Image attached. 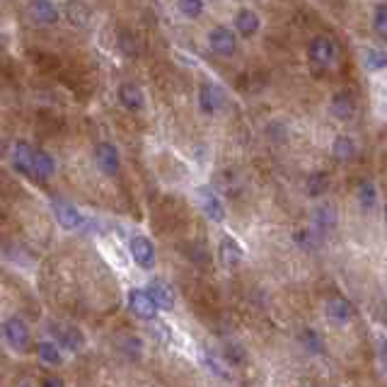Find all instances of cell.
<instances>
[{
    "label": "cell",
    "mask_w": 387,
    "mask_h": 387,
    "mask_svg": "<svg viewBox=\"0 0 387 387\" xmlns=\"http://www.w3.org/2000/svg\"><path fill=\"white\" fill-rule=\"evenodd\" d=\"M3 336H5V342L10 344L17 353H25L32 344L30 327H27L20 317H10V320H5V325H3Z\"/></svg>",
    "instance_id": "1"
},
{
    "label": "cell",
    "mask_w": 387,
    "mask_h": 387,
    "mask_svg": "<svg viewBox=\"0 0 387 387\" xmlns=\"http://www.w3.org/2000/svg\"><path fill=\"white\" fill-rule=\"evenodd\" d=\"M209 46L211 51L218 54V56L223 58H230L235 54V49H237V39H235V32L228 30V27H213V30L209 32Z\"/></svg>",
    "instance_id": "2"
},
{
    "label": "cell",
    "mask_w": 387,
    "mask_h": 387,
    "mask_svg": "<svg viewBox=\"0 0 387 387\" xmlns=\"http://www.w3.org/2000/svg\"><path fill=\"white\" fill-rule=\"evenodd\" d=\"M307 56L312 58V63L322 68H329L336 61V46L331 44L327 36H315L307 46Z\"/></svg>",
    "instance_id": "3"
},
{
    "label": "cell",
    "mask_w": 387,
    "mask_h": 387,
    "mask_svg": "<svg viewBox=\"0 0 387 387\" xmlns=\"http://www.w3.org/2000/svg\"><path fill=\"white\" fill-rule=\"evenodd\" d=\"M128 307H131V312L138 317V320H145V322L155 320V315H158L155 303L150 301L148 293L141 288H133L131 293H128Z\"/></svg>",
    "instance_id": "4"
},
{
    "label": "cell",
    "mask_w": 387,
    "mask_h": 387,
    "mask_svg": "<svg viewBox=\"0 0 387 387\" xmlns=\"http://www.w3.org/2000/svg\"><path fill=\"white\" fill-rule=\"evenodd\" d=\"M196 196H199V204H201V209H204L206 218L213 220V223L225 220V209H223V204H220V199H218V194H215L213 189L201 187L199 191H196Z\"/></svg>",
    "instance_id": "5"
},
{
    "label": "cell",
    "mask_w": 387,
    "mask_h": 387,
    "mask_svg": "<svg viewBox=\"0 0 387 387\" xmlns=\"http://www.w3.org/2000/svg\"><path fill=\"white\" fill-rule=\"evenodd\" d=\"M131 255L141 269H153L155 266V247L148 237H141V235L131 237Z\"/></svg>",
    "instance_id": "6"
},
{
    "label": "cell",
    "mask_w": 387,
    "mask_h": 387,
    "mask_svg": "<svg viewBox=\"0 0 387 387\" xmlns=\"http://www.w3.org/2000/svg\"><path fill=\"white\" fill-rule=\"evenodd\" d=\"M95 160H97V167L102 169L104 174L114 177L119 172V150L114 148L112 143H99L95 148Z\"/></svg>",
    "instance_id": "7"
},
{
    "label": "cell",
    "mask_w": 387,
    "mask_h": 387,
    "mask_svg": "<svg viewBox=\"0 0 387 387\" xmlns=\"http://www.w3.org/2000/svg\"><path fill=\"white\" fill-rule=\"evenodd\" d=\"M30 17L36 25L51 27L58 22V8L54 5L51 0H32L30 3Z\"/></svg>",
    "instance_id": "8"
},
{
    "label": "cell",
    "mask_w": 387,
    "mask_h": 387,
    "mask_svg": "<svg viewBox=\"0 0 387 387\" xmlns=\"http://www.w3.org/2000/svg\"><path fill=\"white\" fill-rule=\"evenodd\" d=\"M51 209H54V215H56V220L61 223V228L75 230V228H80V225H82V215L78 213L75 206H71L68 201L54 199Z\"/></svg>",
    "instance_id": "9"
},
{
    "label": "cell",
    "mask_w": 387,
    "mask_h": 387,
    "mask_svg": "<svg viewBox=\"0 0 387 387\" xmlns=\"http://www.w3.org/2000/svg\"><path fill=\"white\" fill-rule=\"evenodd\" d=\"M150 296V301L155 303V307L158 310H172L174 307V293L172 288H169L167 283H163V281H150L148 290H145Z\"/></svg>",
    "instance_id": "10"
},
{
    "label": "cell",
    "mask_w": 387,
    "mask_h": 387,
    "mask_svg": "<svg viewBox=\"0 0 387 387\" xmlns=\"http://www.w3.org/2000/svg\"><path fill=\"white\" fill-rule=\"evenodd\" d=\"M32 163H34V150H32L30 143L25 141L15 143V148H12V165H15L17 172H22L25 177H32Z\"/></svg>",
    "instance_id": "11"
},
{
    "label": "cell",
    "mask_w": 387,
    "mask_h": 387,
    "mask_svg": "<svg viewBox=\"0 0 387 387\" xmlns=\"http://www.w3.org/2000/svg\"><path fill=\"white\" fill-rule=\"evenodd\" d=\"M218 257L228 269H235V266H239V261H242V247L237 245V239L235 237H228V235H225L218 245Z\"/></svg>",
    "instance_id": "12"
},
{
    "label": "cell",
    "mask_w": 387,
    "mask_h": 387,
    "mask_svg": "<svg viewBox=\"0 0 387 387\" xmlns=\"http://www.w3.org/2000/svg\"><path fill=\"white\" fill-rule=\"evenodd\" d=\"M220 102H223V95H220V90L215 85H211V82H204L199 90V107L204 114H215L220 109Z\"/></svg>",
    "instance_id": "13"
},
{
    "label": "cell",
    "mask_w": 387,
    "mask_h": 387,
    "mask_svg": "<svg viewBox=\"0 0 387 387\" xmlns=\"http://www.w3.org/2000/svg\"><path fill=\"white\" fill-rule=\"evenodd\" d=\"M331 114H334L336 119H342V121L353 119V114H356V99H353V95H349V92H336V95L331 97Z\"/></svg>",
    "instance_id": "14"
},
{
    "label": "cell",
    "mask_w": 387,
    "mask_h": 387,
    "mask_svg": "<svg viewBox=\"0 0 387 387\" xmlns=\"http://www.w3.org/2000/svg\"><path fill=\"white\" fill-rule=\"evenodd\" d=\"M259 15H257L255 10H239L237 15H235V30H237L239 36H245V39H250V36H255L257 32H259Z\"/></svg>",
    "instance_id": "15"
},
{
    "label": "cell",
    "mask_w": 387,
    "mask_h": 387,
    "mask_svg": "<svg viewBox=\"0 0 387 387\" xmlns=\"http://www.w3.org/2000/svg\"><path fill=\"white\" fill-rule=\"evenodd\" d=\"M351 315H353V307L347 298H331L327 303V317L331 322H336V325H347L351 320Z\"/></svg>",
    "instance_id": "16"
},
{
    "label": "cell",
    "mask_w": 387,
    "mask_h": 387,
    "mask_svg": "<svg viewBox=\"0 0 387 387\" xmlns=\"http://www.w3.org/2000/svg\"><path fill=\"white\" fill-rule=\"evenodd\" d=\"M63 12H66V20L73 27H87V22H90V8L82 0H68Z\"/></svg>",
    "instance_id": "17"
},
{
    "label": "cell",
    "mask_w": 387,
    "mask_h": 387,
    "mask_svg": "<svg viewBox=\"0 0 387 387\" xmlns=\"http://www.w3.org/2000/svg\"><path fill=\"white\" fill-rule=\"evenodd\" d=\"M119 102H121L128 112H141L143 109V92L138 90V85L124 82V85L119 87Z\"/></svg>",
    "instance_id": "18"
},
{
    "label": "cell",
    "mask_w": 387,
    "mask_h": 387,
    "mask_svg": "<svg viewBox=\"0 0 387 387\" xmlns=\"http://www.w3.org/2000/svg\"><path fill=\"white\" fill-rule=\"evenodd\" d=\"M312 223L320 233H329L336 225V209L331 204H320L312 213Z\"/></svg>",
    "instance_id": "19"
},
{
    "label": "cell",
    "mask_w": 387,
    "mask_h": 387,
    "mask_svg": "<svg viewBox=\"0 0 387 387\" xmlns=\"http://www.w3.org/2000/svg\"><path fill=\"white\" fill-rule=\"evenodd\" d=\"M56 169L54 158L46 150H34V163H32V174H36L39 179H49Z\"/></svg>",
    "instance_id": "20"
},
{
    "label": "cell",
    "mask_w": 387,
    "mask_h": 387,
    "mask_svg": "<svg viewBox=\"0 0 387 387\" xmlns=\"http://www.w3.org/2000/svg\"><path fill=\"white\" fill-rule=\"evenodd\" d=\"M334 155L336 160H342V163H347V160H351L353 155H356V143H353V138L349 136H339L334 141Z\"/></svg>",
    "instance_id": "21"
},
{
    "label": "cell",
    "mask_w": 387,
    "mask_h": 387,
    "mask_svg": "<svg viewBox=\"0 0 387 387\" xmlns=\"http://www.w3.org/2000/svg\"><path fill=\"white\" fill-rule=\"evenodd\" d=\"M358 201H361V206L366 211H371L373 206H375L377 201V189L375 184L371 182V179H363L361 184H358Z\"/></svg>",
    "instance_id": "22"
},
{
    "label": "cell",
    "mask_w": 387,
    "mask_h": 387,
    "mask_svg": "<svg viewBox=\"0 0 387 387\" xmlns=\"http://www.w3.org/2000/svg\"><path fill=\"white\" fill-rule=\"evenodd\" d=\"M327 187H329V179H327L325 172H312L307 177V191H310V196H322L327 191Z\"/></svg>",
    "instance_id": "23"
},
{
    "label": "cell",
    "mask_w": 387,
    "mask_h": 387,
    "mask_svg": "<svg viewBox=\"0 0 387 387\" xmlns=\"http://www.w3.org/2000/svg\"><path fill=\"white\" fill-rule=\"evenodd\" d=\"M36 351H39V358H41V361L51 363V366H58V363H61V351H58L56 344H51V342H41Z\"/></svg>",
    "instance_id": "24"
},
{
    "label": "cell",
    "mask_w": 387,
    "mask_h": 387,
    "mask_svg": "<svg viewBox=\"0 0 387 387\" xmlns=\"http://www.w3.org/2000/svg\"><path fill=\"white\" fill-rule=\"evenodd\" d=\"M56 336L66 344L68 349H80L82 347V334L75 329V327H63V329H58Z\"/></svg>",
    "instance_id": "25"
},
{
    "label": "cell",
    "mask_w": 387,
    "mask_h": 387,
    "mask_svg": "<svg viewBox=\"0 0 387 387\" xmlns=\"http://www.w3.org/2000/svg\"><path fill=\"white\" fill-rule=\"evenodd\" d=\"M177 5H179V10L187 17H191V20L201 17V12H204V0H177Z\"/></svg>",
    "instance_id": "26"
},
{
    "label": "cell",
    "mask_w": 387,
    "mask_h": 387,
    "mask_svg": "<svg viewBox=\"0 0 387 387\" xmlns=\"http://www.w3.org/2000/svg\"><path fill=\"white\" fill-rule=\"evenodd\" d=\"M301 342H303V347H305L310 353H320L322 349H325V347H322V339L317 336V331H312V329H305V331H303V334H301Z\"/></svg>",
    "instance_id": "27"
},
{
    "label": "cell",
    "mask_w": 387,
    "mask_h": 387,
    "mask_svg": "<svg viewBox=\"0 0 387 387\" xmlns=\"http://www.w3.org/2000/svg\"><path fill=\"white\" fill-rule=\"evenodd\" d=\"M387 10H385V3H377L375 5V17H373V27H375V32L377 34L385 39L387 36Z\"/></svg>",
    "instance_id": "28"
},
{
    "label": "cell",
    "mask_w": 387,
    "mask_h": 387,
    "mask_svg": "<svg viewBox=\"0 0 387 387\" xmlns=\"http://www.w3.org/2000/svg\"><path fill=\"white\" fill-rule=\"evenodd\" d=\"M366 68L368 71H382L385 68V54L377 49H368L366 51Z\"/></svg>",
    "instance_id": "29"
},
{
    "label": "cell",
    "mask_w": 387,
    "mask_h": 387,
    "mask_svg": "<svg viewBox=\"0 0 387 387\" xmlns=\"http://www.w3.org/2000/svg\"><path fill=\"white\" fill-rule=\"evenodd\" d=\"M141 349H143V344H141V339H136V336H124L121 339V351L126 353V356L138 358L141 356Z\"/></svg>",
    "instance_id": "30"
},
{
    "label": "cell",
    "mask_w": 387,
    "mask_h": 387,
    "mask_svg": "<svg viewBox=\"0 0 387 387\" xmlns=\"http://www.w3.org/2000/svg\"><path fill=\"white\" fill-rule=\"evenodd\" d=\"M206 363H209V368L215 373V375H220V377H228V373H225V368L220 366L218 361H213V356H211V353H209V356H206Z\"/></svg>",
    "instance_id": "31"
},
{
    "label": "cell",
    "mask_w": 387,
    "mask_h": 387,
    "mask_svg": "<svg viewBox=\"0 0 387 387\" xmlns=\"http://www.w3.org/2000/svg\"><path fill=\"white\" fill-rule=\"evenodd\" d=\"M44 387H63V382L56 380V377H51V380H46V382H44Z\"/></svg>",
    "instance_id": "32"
},
{
    "label": "cell",
    "mask_w": 387,
    "mask_h": 387,
    "mask_svg": "<svg viewBox=\"0 0 387 387\" xmlns=\"http://www.w3.org/2000/svg\"><path fill=\"white\" fill-rule=\"evenodd\" d=\"M5 153V141H3V138H0V155Z\"/></svg>",
    "instance_id": "33"
},
{
    "label": "cell",
    "mask_w": 387,
    "mask_h": 387,
    "mask_svg": "<svg viewBox=\"0 0 387 387\" xmlns=\"http://www.w3.org/2000/svg\"><path fill=\"white\" fill-rule=\"evenodd\" d=\"M25 387H27V385H25Z\"/></svg>",
    "instance_id": "34"
}]
</instances>
